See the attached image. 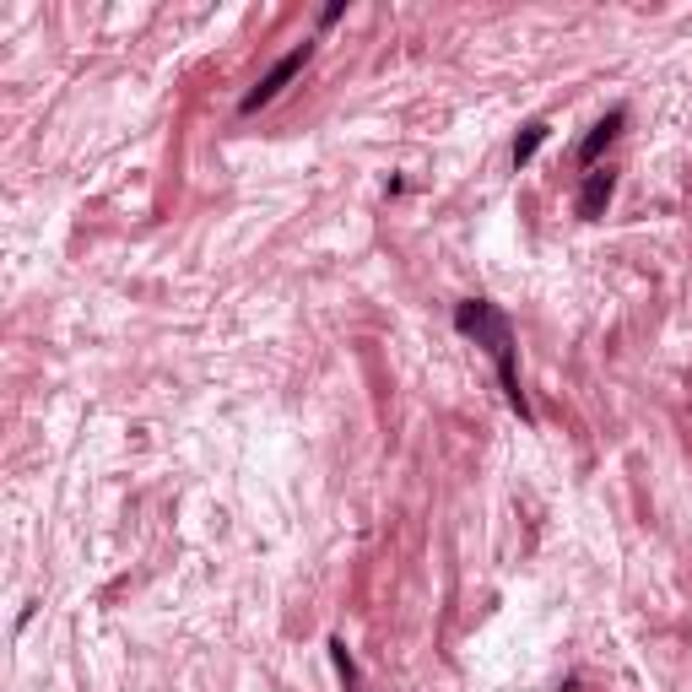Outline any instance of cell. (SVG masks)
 Here are the masks:
<instances>
[{
	"label": "cell",
	"mask_w": 692,
	"mask_h": 692,
	"mask_svg": "<svg viewBox=\"0 0 692 692\" xmlns=\"http://www.w3.org/2000/svg\"><path fill=\"white\" fill-rule=\"evenodd\" d=\"M455 330L492 352V363H498V379H503V401L519 411V422H530V401H525V390H519V363H514V330H509V319L498 314V303L465 298L460 309H455Z\"/></svg>",
	"instance_id": "1"
},
{
	"label": "cell",
	"mask_w": 692,
	"mask_h": 692,
	"mask_svg": "<svg viewBox=\"0 0 692 692\" xmlns=\"http://www.w3.org/2000/svg\"><path fill=\"white\" fill-rule=\"evenodd\" d=\"M309 55H314V44H309V38H303V44L298 49H287V55L282 60H276L271 65V71H265L260 76V82L255 87H249L244 92V103H238V114H260L265 109V103H276V98H282V87L292 82V76H298L303 71V65H309Z\"/></svg>",
	"instance_id": "2"
},
{
	"label": "cell",
	"mask_w": 692,
	"mask_h": 692,
	"mask_svg": "<svg viewBox=\"0 0 692 692\" xmlns=\"http://www.w3.org/2000/svg\"><path fill=\"white\" fill-rule=\"evenodd\" d=\"M611 195H617V168L584 173V184H579V217L584 222H601L606 206H611Z\"/></svg>",
	"instance_id": "3"
},
{
	"label": "cell",
	"mask_w": 692,
	"mask_h": 692,
	"mask_svg": "<svg viewBox=\"0 0 692 692\" xmlns=\"http://www.w3.org/2000/svg\"><path fill=\"white\" fill-rule=\"evenodd\" d=\"M622 125H628V109H611L606 119H595V125H590V136L579 141V163H595V157H601L606 146L622 136Z\"/></svg>",
	"instance_id": "4"
},
{
	"label": "cell",
	"mask_w": 692,
	"mask_h": 692,
	"mask_svg": "<svg viewBox=\"0 0 692 692\" xmlns=\"http://www.w3.org/2000/svg\"><path fill=\"white\" fill-rule=\"evenodd\" d=\"M547 136H552V125H547V119H530V125L514 136V168H525L530 157L541 152V141H547Z\"/></svg>",
	"instance_id": "5"
},
{
	"label": "cell",
	"mask_w": 692,
	"mask_h": 692,
	"mask_svg": "<svg viewBox=\"0 0 692 692\" xmlns=\"http://www.w3.org/2000/svg\"><path fill=\"white\" fill-rule=\"evenodd\" d=\"M330 660H336V676L346 692H363V671H357L352 649H346V638H330Z\"/></svg>",
	"instance_id": "6"
},
{
	"label": "cell",
	"mask_w": 692,
	"mask_h": 692,
	"mask_svg": "<svg viewBox=\"0 0 692 692\" xmlns=\"http://www.w3.org/2000/svg\"><path fill=\"white\" fill-rule=\"evenodd\" d=\"M341 17H346V6L336 0V6H325V11H319V28H330V22H341Z\"/></svg>",
	"instance_id": "7"
}]
</instances>
